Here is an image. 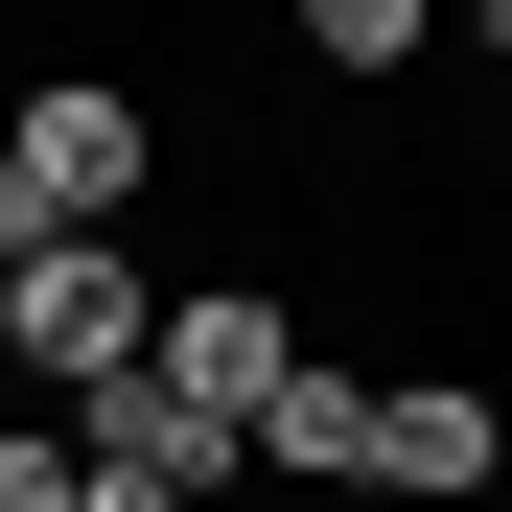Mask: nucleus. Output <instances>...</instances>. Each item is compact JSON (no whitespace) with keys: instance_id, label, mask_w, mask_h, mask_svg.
Wrapping results in <instances>:
<instances>
[{"instance_id":"obj_1","label":"nucleus","mask_w":512,"mask_h":512,"mask_svg":"<svg viewBox=\"0 0 512 512\" xmlns=\"http://www.w3.org/2000/svg\"><path fill=\"white\" fill-rule=\"evenodd\" d=\"M140 187H163V117L117 70H24L0 94V256H94Z\"/></svg>"},{"instance_id":"obj_2","label":"nucleus","mask_w":512,"mask_h":512,"mask_svg":"<svg viewBox=\"0 0 512 512\" xmlns=\"http://www.w3.org/2000/svg\"><path fill=\"white\" fill-rule=\"evenodd\" d=\"M140 350H163V280H140L117 233H94V256H24V350H0V373H24L47 419H94Z\"/></svg>"},{"instance_id":"obj_3","label":"nucleus","mask_w":512,"mask_h":512,"mask_svg":"<svg viewBox=\"0 0 512 512\" xmlns=\"http://www.w3.org/2000/svg\"><path fill=\"white\" fill-rule=\"evenodd\" d=\"M163 396L210 419V443H256V419H280V373H303V303L280 280H163V350H140Z\"/></svg>"},{"instance_id":"obj_4","label":"nucleus","mask_w":512,"mask_h":512,"mask_svg":"<svg viewBox=\"0 0 512 512\" xmlns=\"http://www.w3.org/2000/svg\"><path fill=\"white\" fill-rule=\"evenodd\" d=\"M489 466H512L489 373H373V512H489Z\"/></svg>"},{"instance_id":"obj_5","label":"nucleus","mask_w":512,"mask_h":512,"mask_svg":"<svg viewBox=\"0 0 512 512\" xmlns=\"http://www.w3.org/2000/svg\"><path fill=\"white\" fill-rule=\"evenodd\" d=\"M256 466L326 489V512H373V373H350V350H303V373H280V419H256Z\"/></svg>"},{"instance_id":"obj_6","label":"nucleus","mask_w":512,"mask_h":512,"mask_svg":"<svg viewBox=\"0 0 512 512\" xmlns=\"http://www.w3.org/2000/svg\"><path fill=\"white\" fill-rule=\"evenodd\" d=\"M419 47H443L419 0H303V70H350V94H373V70H419Z\"/></svg>"},{"instance_id":"obj_7","label":"nucleus","mask_w":512,"mask_h":512,"mask_svg":"<svg viewBox=\"0 0 512 512\" xmlns=\"http://www.w3.org/2000/svg\"><path fill=\"white\" fill-rule=\"evenodd\" d=\"M0 512H70V419H0Z\"/></svg>"},{"instance_id":"obj_8","label":"nucleus","mask_w":512,"mask_h":512,"mask_svg":"<svg viewBox=\"0 0 512 512\" xmlns=\"http://www.w3.org/2000/svg\"><path fill=\"white\" fill-rule=\"evenodd\" d=\"M70 512H187V489H163V466H94V443H70Z\"/></svg>"},{"instance_id":"obj_9","label":"nucleus","mask_w":512,"mask_h":512,"mask_svg":"<svg viewBox=\"0 0 512 512\" xmlns=\"http://www.w3.org/2000/svg\"><path fill=\"white\" fill-rule=\"evenodd\" d=\"M0 350H24V256H0Z\"/></svg>"}]
</instances>
